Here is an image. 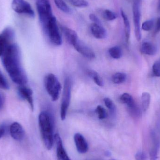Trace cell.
Here are the masks:
<instances>
[{"label":"cell","mask_w":160,"mask_h":160,"mask_svg":"<svg viewBox=\"0 0 160 160\" xmlns=\"http://www.w3.org/2000/svg\"><path fill=\"white\" fill-rule=\"evenodd\" d=\"M44 83L52 100L56 101L59 98L62 90V85L57 77L53 74H48L45 77Z\"/></svg>","instance_id":"277c9868"},{"label":"cell","mask_w":160,"mask_h":160,"mask_svg":"<svg viewBox=\"0 0 160 160\" xmlns=\"http://www.w3.org/2000/svg\"><path fill=\"white\" fill-rule=\"evenodd\" d=\"M54 141L56 144V155L58 160H71L66 151L61 136L57 133L54 135Z\"/></svg>","instance_id":"30bf717a"},{"label":"cell","mask_w":160,"mask_h":160,"mask_svg":"<svg viewBox=\"0 0 160 160\" xmlns=\"http://www.w3.org/2000/svg\"><path fill=\"white\" fill-rule=\"evenodd\" d=\"M104 104L106 107L108 108L111 113L115 114L116 112V107L112 99L108 98H104L103 99Z\"/></svg>","instance_id":"d4e9b609"},{"label":"cell","mask_w":160,"mask_h":160,"mask_svg":"<svg viewBox=\"0 0 160 160\" xmlns=\"http://www.w3.org/2000/svg\"><path fill=\"white\" fill-rule=\"evenodd\" d=\"M38 124L43 143L48 150H51L54 141L52 117L49 113L42 112L38 117Z\"/></svg>","instance_id":"7a4b0ae2"},{"label":"cell","mask_w":160,"mask_h":160,"mask_svg":"<svg viewBox=\"0 0 160 160\" xmlns=\"http://www.w3.org/2000/svg\"><path fill=\"white\" fill-rule=\"evenodd\" d=\"M114 160V159H111V160Z\"/></svg>","instance_id":"74e56055"},{"label":"cell","mask_w":160,"mask_h":160,"mask_svg":"<svg viewBox=\"0 0 160 160\" xmlns=\"http://www.w3.org/2000/svg\"><path fill=\"white\" fill-rule=\"evenodd\" d=\"M109 53L110 56L113 59H120L122 56V49L118 46L112 47L109 49Z\"/></svg>","instance_id":"603a6c76"},{"label":"cell","mask_w":160,"mask_h":160,"mask_svg":"<svg viewBox=\"0 0 160 160\" xmlns=\"http://www.w3.org/2000/svg\"><path fill=\"white\" fill-rule=\"evenodd\" d=\"M11 6L13 10L18 13L30 18L34 17L35 13L30 4L25 0H13Z\"/></svg>","instance_id":"52a82bcc"},{"label":"cell","mask_w":160,"mask_h":160,"mask_svg":"<svg viewBox=\"0 0 160 160\" xmlns=\"http://www.w3.org/2000/svg\"><path fill=\"white\" fill-rule=\"evenodd\" d=\"M96 113L98 115V117L100 119H104L108 117L106 110L101 105H98L96 109Z\"/></svg>","instance_id":"484cf974"},{"label":"cell","mask_w":160,"mask_h":160,"mask_svg":"<svg viewBox=\"0 0 160 160\" xmlns=\"http://www.w3.org/2000/svg\"><path fill=\"white\" fill-rule=\"evenodd\" d=\"M89 18L90 20L93 22V23H97V24H101V22L99 19L95 14H89Z\"/></svg>","instance_id":"d6a6232c"},{"label":"cell","mask_w":160,"mask_h":160,"mask_svg":"<svg viewBox=\"0 0 160 160\" xmlns=\"http://www.w3.org/2000/svg\"><path fill=\"white\" fill-rule=\"evenodd\" d=\"M152 72L156 77H160V59L154 63L152 67Z\"/></svg>","instance_id":"4dcf8cb0"},{"label":"cell","mask_w":160,"mask_h":160,"mask_svg":"<svg viewBox=\"0 0 160 160\" xmlns=\"http://www.w3.org/2000/svg\"><path fill=\"white\" fill-rule=\"evenodd\" d=\"M154 26V21L153 20H148L146 21L142 24V29L145 31H150L152 30Z\"/></svg>","instance_id":"f546056e"},{"label":"cell","mask_w":160,"mask_h":160,"mask_svg":"<svg viewBox=\"0 0 160 160\" xmlns=\"http://www.w3.org/2000/svg\"><path fill=\"white\" fill-rule=\"evenodd\" d=\"M102 17L105 20L111 21L114 20L117 18V15L112 10L105 9L102 11Z\"/></svg>","instance_id":"cb8c5ba5"},{"label":"cell","mask_w":160,"mask_h":160,"mask_svg":"<svg viewBox=\"0 0 160 160\" xmlns=\"http://www.w3.org/2000/svg\"><path fill=\"white\" fill-rule=\"evenodd\" d=\"M135 158L136 160H146L147 159V156L144 152L139 151L136 153Z\"/></svg>","instance_id":"1f68e13d"},{"label":"cell","mask_w":160,"mask_h":160,"mask_svg":"<svg viewBox=\"0 0 160 160\" xmlns=\"http://www.w3.org/2000/svg\"><path fill=\"white\" fill-rule=\"evenodd\" d=\"M74 141L77 150L80 154H85L88 149V143L82 134L77 133L74 135Z\"/></svg>","instance_id":"7c38bea8"},{"label":"cell","mask_w":160,"mask_h":160,"mask_svg":"<svg viewBox=\"0 0 160 160\" xmlns=\"http://www.w3.org/2000/svg\"><path fill=\"white\" fill-rule=\"evenodd\" d=\"M151 101V95L147 92H143L142 94V107L144 112H145L148 110L150 105Z\"/></svg>","instance_id":"ffe728a7"},{"label":"cell","mask_w":160,"mask_h":160,"mask_svg":"<svg viewBox=\"0 0 160 160\" xmlns=\"http://www.w3.org/2000/svg\"><path fill=\"white\" fill-rule=\"evenodd\" d=\"M127 76L125 73L118 72L112 76V80L115 84L123 83L127 80Z\"/></svg>","instance_id":"7402d4cb"},{"label":"cell","mask_w":160,"mask_h":160,"mask_svg":"<svg viewBox=\"0 0 160 160\" xmlns=\"http://www.w3.org/2000/svg\"><path fill=\"white\" fill-rule=\"evenodd\" d=\"M71 5L78 8H85L88 6V3L86 0H68Z\"/></svg>","instance_id":"4316f807"},{"label":"cell","mask_w":160,"mask_h":160,"mask_svg":"<svg viewBox=\"0 0 160 160\" xmlns=\"http://www.w3.org/2000/svg\"><path fill=\"white\" fill-rule=\"evenodd\" d=\"M160 32V17L158 18L156 23V28H155V32L156 33H158Z\"/></svg>","instance_id":"836d02e7"},{"label":"cell","mask_w":160,"mask_h":160,"mask_svg":"<svg viewBox=\"0 0 160 160\" xmlns=\"http://www.w3.org/2000/svg\"><path fill=\"white\" fill-rule=\"evenodd\" d=\"M18 93L22 98L27 101L32 111H33L34 101L32 90L24 85L20 86L18 88Z\"/></svg>","instance_id":"8fae6325"},{"label":"cell","mask_w":160,"mask_h":160,"mask_svg":"<svg viewBox=\"0 0 160 160\" xmlns=\"http://www.w3.org/2000/svg\"><path fill=\"white\" fill-rule=\"evenodd\" d=\"M91 33L95 38L104 39L107 36V32L101 24L93 23L90 26Z\"/></svg>","instance_id":"9a60e30c"},{"label":"cell","mask_w":160,"mask_h":160,"mask_svg":"<svg viewBox=\"0 0 160 160\" xmlns=\"http://www.w3.org/2000/svg\"><path fill=\"white\" fill-rule=\"evenodd\" d=\"M3 103V98L2 95L0 94V108L2 106Z\"/></svg>","instance_id":"d590c367"},{"label":"cell","mask_w":160,"mask_h":160,"mask_svg":"<svg viewBox=\"0 0 160 160\" xmlns=\"http://www.w3.org/2000/svg\"><path fill=\"white\" fill-rule=\"evenodd\" d=\"M10 133L11 137L18 141H21L25 135L24 129L22 126L18 122H14L10 127Z\"/></svg>","instance_id":"4fadbf2b"},{"label":"cell","mask_w":160,"mask_h":160,"mask_svg":"<svg viewBox=\"0 0 160 160\" xmlns=\"http://www.w3.org/2000/svg\"><path fill=\"white\" fill-rule=\"evenodd\" d=\"M54 1L56 7L60 10L67 14L71 13L72 11L71 8L69 7L64 0H54Z\"/></svg>","instance_id":"44dd1931"},{"label":"cell","mask_w":160,"mask_h":160,"mask_svg":"<svg viewBox=\"0 0 160 160\" xmlns=\"http://www.w3.org/2000/svg\"><path fill=\"white\" fill-rule=\"evenodd\" d=\"M5 132V128L4 127H0V138H2Z\"/></svg>","instance_id":"e575fe53"},{"label":"cell","mask_w":160,"mask_h":160,"mask_svg":"<svg viewBox=\"0 0 160 160\" xmlns=\"http://www.w3.org/2000/svg\"><path fill=\"white\" fill-rule=\"evenodd\" d=\"M61 29L68 44L73 46L79 40L78 34L74 30L64 26H61Z\"/></svg>","instance_id":"5bb4252c"},{"label":"cell","mask_w":160,"mask_h":160,"mask_svg":"<svg viewBox=\"0 0 160 160\" xmlns=\"http://www.w3.org/2000/svg\"><path fill=\"white\" fill-rule=\"evenodd\" d=\"M132 14L135 37L138 41L142 38L141 31V10H140V0H133L132 5Z\"/></svg>","instance_id":"ba28073f"},{"label":"cell","mask_w":160,"mask_h":160,"mask_svg":"<svg viewBox=\"0 0 160 160\" xmlns=\"http://www.w3.org/2000/svg\"><path fill=\"white\" fill-rule=\"evenodd\" d=\"M158 9L160 11V0H159L158 2Z\"/></svg>","instance_id":"8d00e7d4"},{"label":"cell","mask_w":160,"mask_h":160,"mask_svg":"<svg viewBox=\"0 0 160 160\" xmlns=\"http://www.w3.org/2000/svg\"><path fill=\"white\" fill-rule=\"evenodd\" d=\"M88 75L89 76L90 78L93 79L94 82L100 87H102L103 85V80L100 76H99L98 72L95 71V70L89 69L87 71Z\"/></svg>","instance_id":"d6986e66"},{"label":"cell","mask_w":160,"mask_h":160,"mask_svg":"<svg viewBox=\"0 0 160 160\" xmlns=\"http://www.w3.org/2000/svg\"><path fill=\"white\" fill-rule=\"evenodd\" d=\"M1 57L3 65L12 81L20 86L27 83L28 78L22 66L18 46L15 43L11 44Z\"/></svg>","instance_id":"6da1fadb"},{"label":"cell","mask_w":160,"mask_h":160,"mask_svg":"<svg viewBox=\"0 0 160 160\" xmlns=\"http://www.w3.org/2000/svg\"><path fill=\"white\" fill-rule=\"evenodd\" d=\"M121 15L122 16V18H123V22H124L126 42L127 43H128L130 37L131 32L129 20L128 18V16H127L124 10H122V9L121 10Z\"/></svg>","instance_id":"ac0fdd59"},{"label":"cell","mask_w":160,"mask_h":160,"mask_svg":"<svg viewBox=\"0 0 160 160\" xmlns=\"http://www.w3.org/2000/svg\"><path fill=\"white\" fill-rule=\"evenodd\" d=\"M0 88L5 90H8L9 88V86L6 79L2 73L0 69Z\"/></svg>","instance_id":"f1b7e54d"},{"label":"cell","mask_w":160,"mask_h":160,"mask_svg":"<svg viewBox=\"0 0 160 160\" xmlns=\"http://www.w3.org/2000/svg\"><path fill=\"white\" fill-rule=\"evenodd\" d=\"M159 146V143L154 142V146L150 151V160H157Z\"/></svg>","instance_id":"83f0119b"},{"label":"cell","mask_w":160,"mask_h":160,"mask_svg":"<svg viewBox=\"0 0 160 160\" xmlns=\"http://www.w3.org/2000/svg\"><path fill=\"white\" fill-rule=\"evenodd\" d=\"M77 51L84 57L89 60H92L96 57L95 52L86 45L79 40L73 46Z\"/></svg>","instance_id":"9c48e42d"},{"label":"cell","mask_w":160,"mask_h":160,"mask_svg":"<svg viewBox=\"0 0 160 160\" xmlns=\"http://www.w3.org/2000/svg\"><path fill=\"white\" fill-rule=\"evenodd\" d=\"M72 90V82L71 79L67 78L65 79L63 90L62 103H61L60 115L62 120H64L66 118L68 111L70 105Z\"/></svg>","instance_id":"5b68a950"},{"label":"cell","mask_w":160,"mask_h":160,"mask_svg":"<svg viewBox=\"0 0 160 160\" xmlns=\"http://www.w3.org/2000/svg\"><path fill=\"white\" fill-rule=\"evenodd\" d=\"M43 29L52 44L56 46L62 45V36L57 24V19L54 16L50 19L48 24Z\"/></svg>","instance_id":"3957f363"},{"label":"cell","mask_w":160,"mask_h":160,"mask_svg":"<svg viewBox=\"0 0 160 160\" xmlns=\"http://www.w3.org/2000/svg\"><path fill=\"white\" fill-rule=\"evenodd\" d=\"M141 51L142 53L148 55H154L156 54L158 49L153 43L148 41H145L142 44Z\"/></svg>","instance_id":"2e32d148"},{"label":"cell","mask_w":160,"mask_h":160,"mask_svg":"<svg viewBox=\"0 0 160 160\" xmlns=\"http://www.w3.org/2000/svg\"><path fill=\"white\" fill-rule=\"evenodd\" d=\"M120 100L122 103L126 104L128 110H132L137 106V103L131 95L128 93H125L121 95Z\"/></svg>","instance_id":"e0dca14e"},{"label":"cell","mask_w":160,"mask_h":160,"mask_svg":"<svg viewBox=\"0 0 160 160\" xmlns=\"http://www.w3.org/2000/svg\"><path fill=\"white\" fill-rule=\"evenodd\" d=\"M15 33L10 27H7L0 34V57L8 48L13 43Z\"/></svg>","instance_id":"8992f818"}]
</instances>
